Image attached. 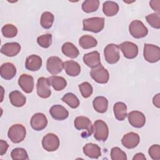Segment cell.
Returning <instances> with one entry per match:
<instances>
[{"instance_id":"8","label":"cell","mask_w":160,"mask_h":160,"mask_svg":"<svg viewBox=\"0 0 160 160\" xmlns=\"http://www.w3.org/2000/svg\"><path fill=\"white\" fill-rule=\"evenodd\" d=\"M90 75L96 82L99 84L107 83L109 79L108 71L101 64L92 68L90 71Z\"/></svg>"},{"instance_id":"42","label":"cell","mask_w":160,"mask_h":160,"mask_svg":"<svg viewBox=\"0 0 160 160\" xmlns=\"http://www.w3.org/2000/svg\"><path fill=\"white\" fill-rule=\"evenodd\" d=\"M159 4L160 1L159 0H152L149 2V5L151 7V8L155 11L157 12L158 14H159L160 12V9H159Z\"/></svg>"},{"instance_id":"14","label":"cell","mask_w":160,"mask_h":160,"mask_svg":"<svg viewBox=\"0 0 160 160\" xmlns=\"http://www.w3.org/2000/svg\"><path fill=\"white\" fill-rule=\"evenodd\" d=\"M30 124L34 130L41 131L44 129L48 124L47 118L43 113H36L32 116Z\"/></svg>"},{"instance_id":"21","label":"cell","mask_w":160,"mask_h":160,"mask_svg":"<svg viewBox=\"0 0 160 160\" xmlns=\"http://www.w3.org/2000/svg\"><path fill=\"white\" fill-rule=\"evenodd\" d=\"M83 61L88 67L94 68L101 64L100 54L96 51L85 54L83 56Z\"/></svg>"},{"instance_id":"18","label":"cell","mask_w":160,"mask_h":160,"mask_svg":"<svg viewBox=\"0 0 160 160\" xmlns=\"http://www.w3.org/2000/svg\"><path fill=\"white\" fill-rule=\"evenodd\" d=\"M21 50V46L18 42H7L3 44L1 48V52L6 56L12 57L17 55Z\"/></svg>"},{"instance_id":"35","label":"cell","mask_w":160,"mask_h":160,"mask_svg":"<svg viewBox=\"0 0 160 160\" xmlns=\"http://www.w3.org/2000/svg\"><path fill=\"white\" fill-rule=\"evenodd\" d=\"M1 31L5 38H12L17 35L18 29L12 24H7L2 28Z\"/></svg>"},{"instance_id":"7","label":"cell","mask_w":160,"mask_h":160,"mask_svg":"<svg viewBox=\"0 0 160 160\" xmlns=\"http://www.w3.org/2000/svg\"><path fill=\"white\" fill-rule=\"evenodd\" d=\"M104 54L108 63L116 64L120 59L119 46L115 44H108L104 49Z\"/></svg>"},{"instance_id":"22","label":"cell","mask_w":160,"mask_h":160,"mask_svg":"<svg viewBox=\"0 0 160 160\" xmlns=\"http://www.w3.org/2000/svg\"><path fill=\"white\" fill-rule=\"evenodd\" d=\"M84 154L92 159H98L101 155L100 147L94 143H88L83 147Z\"/></svg>"},{"instance_id":"1","label":"cell","mask_w":160,"mask_h":160,"mask_svg":"<svg viewBox=\"0 0 160 160\" xmlns=\"http://www.w3.org/2000/svg\"><path fill=\"white\" fill-rule=\"evenodd\" d=\"M82 30L98 33L101 31L104 27V18L93 17L84 19L82 21Z\"/></svg>"},{"instance_id":"43","label":"cell","mask_w":160,"mask_h":160,"mask_svg":"<svg viewBox=\"0 0 160 160\" xmlns=\"http://www.w3.org/2000/svg\"><path fill=\"white\" fill-rule=\"evenodd\" d=\"M153 104L158 108H160V94H158L154 96L152 99Z\"/></svg>"},{"instance_id":"29","label":"cell","mask_w":160,"mask_h":160,"mask_svg":"<svg viewBox=\"0 0 160 160\" xmlns=\"http://www.w3.org/2000/svg\"><path fill=\"white\" fill-rule=\"evenodd\" d=\"M62 53L68 58H76L79 56V52L78 49L70 42H66L63 44L61 48Z\"/></svg>"},{"instance_id":"5","label":"cell","mask_w":160,"mask_h":160,"mask_svg":"<svg viewBox=\"0 0 160 160\" xmlns=\"http://www.w3.org/2000/svg\"><path fill=\"white\" fill-rule=\"evenodd\" d=\"M143 55L145 60L148 62H157L160 59V48L154 44H144Z\"/></svg>"},{"instance_id":"33","label":"cell","mask_w":160,"mask_h":160,"mask_svg":"<svg viewBox=\"0 0 160 160\" xmlns=\"http://www.w3.org/2000/svg\"><path fill=\"white\" fill-rule=\"evenodd\" d=\"M99 0H86L82 4V9L84 12L91 13L96 11L99 8Z\"/></svg>"},{"instance_id":"41","label":"cell","mask_w":160,"mask_h":160,"mask_svg":"<svg viewBox=\"0 0 160 160\" xmlns=\"http://www.w3.org/2000/svg\"><path fill=\"white\" fill-rule=\"evenodd\" d=\"M9 145L6 141L2 139L0 140V155L3 156L7 151Z\"/></svg>"},{"instance_id":"23","label":"cell","mask_w":160,"mask_h":160,"mask_svg":"<svg viewBox=\"0 0 160 160\" xmlns=\"http://www.w3.org/2000/svg\"><path fill=\"white\" fill-rule=\"evenodd\" d=\"M64 69L68 76L72 77L78 76L81 72V66L79 63L72 60L64 62Z\"/></svg>"},{"instance_id":"3","label":"cell","mask_w":160,"mask_h":160,"mask_svg":"<svg viewBox=\"0 0 160 160\" xmlns=\"http://www.w3.org/2000/svg\"><path fill=\"white\" fill-rule=\"evenodd\" d=\"M26 135L25 127L20 124L11 126L8 132V136L14 143H19L22 141Z\"/></svg>"},{"instance_id":"26","label":"cell","mask_w":160,"mask_h":160,"mask_svg":"<svg viewBox=\"0 0 160 160\" xmlns=\"http://www.w3.org/2000/svg\"><path fill=\"white\" fill-rule=\"evenodd\" d=\"M115 118L119 121H124L127 116V106L122 102H117L113 106Z\"/></svg>"},{"instance_id":"39","label":"cell","mask_w":160,"mask_h":160,"mask_svg":"<svg viewBox=\"0 0 160 160\" xmlns=\"http://www.w3.org/2000/svg\"><path fill=\"white\" fill-rule=\"evenodd\" d=\"M38 44L44 48H49L52 43V35L51 34H46L40 36L37 39Z\"/></svg>"},{"instance_id":"19","label":"cell","mask_w":160,"mask_h":160,"mask_svg":"<svg viewBox=\"0 0 160 160\" xmlns=\"http://www.w3.org/2000/svg\"><path fill=\"white\" fill-rule=\"evenodd\" d=\"M42 63V59L40 56L36 54H32L27 57L25 67L29 71H36L41 68Z\"/></svg>"},{"instance_id":"12","label":"cell","mask_w":160,"mask_h":160,"mask_svg":"<svg viewBox=\"0 0 160 160\" xmlns=\"http://www.w3.org/2000/svg\"><path fill=\"white\" fill-rule=\"evenodd\" d=\"M36 88L38 95L41 98H48L51 94L50 85L48 78H45L44 77L38 78Z\"/></svg>"},{"instance_id":"6","label":"cell","mask_w":160,"mask_h":160,"mask_svg":"<svg viewBox=\"0 0 160 160\" xmlns=\"http://www.w3.org/2000/svg\"><path fill=\"white\" fill-rule=\"evenodd\" d=\"M129 31L131 35L136 39L145 37L148 33V29L139 20L132 21L129 26Z\"/></svg>"},{"instance_id":"31","label":"cell","mask_w":160,"mask_h":160,"mask_svg":"<svg viewBox=\"0 0 160 160\" xmlns=\"http://www.w3.org/2000/svg\"><path fill=\"white\" fill-rule=\"evenodd\" d=\"M54 19V16L51 12L49 11H45L42 14L41 16V25L44 29H49L51 28L53 24Z\"/></svg>"},{"instance_id":"17","label":"cell","mask_w":160,"mask_h":160,"mask_svg":"<svg viewBox=\"0 0 160 160\" xmlns=\"http://www.w3.org/2000/svg\"><path fill=\"white\" fill-rule=\"evenodd\" d=\"M49 113L53 119L58 121L64 120L69 116L68 111L59 104L53 105L49 109Z\"/></svg>"},{"instance_id":"4","label":"cell","mask_w":160,"mask_h":160,"mask_svg":"<svg viewBox=\"0 0 160 160\" xmlns=\"http://www.w3.org/2000/svg\"><path fill=\"white\" fill-rule=\"evenodd\" d=\"M94 137L97 141H105L109 135V129L106 123L102 120L95 121L92 125Z\"/></svg>"},{"instance_id":"28","label":"cell","mask_w":160,"mask_h":160,"mask_svg":"<svg viewBox=\"0 0 160 160\" xmlns=\"http://www.w3.org/2000/svg\"><path fill=\"white\" fill-rule=\"evenodd\" d=\"M93 108L96 111L99 113H104L108 107V101L104 96H97L92 101Z\"/></svg>"},{"instance_id":"10","label":"cell","mask_w":160,"mask_h":160,"mask_svg":"<svg viewBox=\"0 0 160 160\" xmlns=\"http://www.w3.org/2000/svg\"><path fill=\"white\" fill-rule=\"evenodd\" d=\"M119 48H120L124 56L127 59H134L138 54V46L132 42H123L119 44Z\"/></svg>"},{"instance_id":"38","label":"cell","mask_w":160,"mask_h":160,"mask_svg":"<svg viewBox=\"0 0 160 160\" xmlns=\"http://www.w3.org/2000/svg\"><path fill=\"white\" fill-rule=\"evenodd\" d=\"M111 158L112 160H126V154L118 147H114L111 150Z\"/></svg>"},{"instance_id":"30","label":"cell","mask_w":160,"mask_h":160,"mask_svg":"<svg viewBox=\"0 0 160 160\" xmlns=\"http://www.w3.org/2000/svg\"><path fill=\"white\" fill-rule=\"evenodd\" d=\"M79 44L83 49H88L96 46L98 41L94 37L90 35H84L79 38Z\"/></svg>"},{"instance_id":"24","label":"cell","mask_w":160,"mask_h":160,"mask_svg":"<svg viewBox=\"0 0 160 160\" xmlns=\"http://www.w3.org/2000/svg\"><path fill=\"white\" fill-rule=\"evenodd\" d=\"M9 98L11 104L15 107H22L23 106L26 101V98L19 91H13L10 92L9 95Z\"/></svg>"},{"instance_id":"11","label":"cell","mask_w":160,"mask_h":160,"mask_svg":"<svg viewBox=\"0 0 160 160\" xmlns=\"http://www.w3.org/2000/svg\"><path fill=\"white\" fill-rule=\"evenodd\" d=\"M46 68L49 73L56 75L62 71L64 68V62L59 57L51 56L47 60Z\"/></svg>"},{"instance_id":"2","label":"cell","mask_w":160,"mask_h":160,"mask_svg":"<svg viewBox=\"0 0 160 160\" xmlns=\"http://www.w3.org/2000/svg\"><path fill=\"white\" fill-rule=\"evenodd\" d=\"M74 124L75 128L78 130H83L81 134V136L84 138H86L90 136L93 132L92 124L90 119L86 116H78L76 118Z\"/></svg>"},{"instance_id":"32","label":"cell","mask_w":160,"mask_h":160,"mask_svg":"<svg viewBox=\"0 0 160 160\" xmlns=\"http://www.w3.org/2000/svg\"><path fill=\"white\" fill-rule=\"evenodd\" d=\"M61 100L71 108L75 109L79 106V100L73 93L68 92L63 96Z\"/></svg>"},{"instance_id":"40","label":"cell","mask_w":160,"mask_h":160,"mask_svg":"<svg viewBox=\"0 0 160 160\" xmlns=\"http://www.w3.org/2000/svg\"><path fill=\"white\" fill-rule=\"evenodd\" d=\"M148 153L150 157L154 160L160 159V146L159 144L152 145L148 150Z\"/></svg>"},{"instance_id":"37","label":"cell","mask_w":160,"mask_h":160,"mask_svg":"<svg viewBox=\"0 0 160 160\" xmlns=\"http://www.w3.org/2000/svg\"><path fill=\"white\" fill-rule=\"evenodd\" d=\"M79 88L81 95L84 98H88L92 94L93 89L92 86L88 82H84L79 85Z\"/></svg>"},{"instance_id":"25","label":"cell","mask_w":160,"mask_h":160,"mask_svg":"<svg viewBox=\"0 0 160 160\" xmlns=\"http://www.w3.org/2000/svg\"><path fill=\"white\" fill-rule=\"evenodd\" d=\"M49 85L51 86L54 90L57 91L63 90L67 86L66 79L58 76H51L48 78Z\"/></svg>"},{"instance_id":"27","label":"cell","mask_w":160,"mask_h":160,"mask_svg":"<svg viewBox=\"0 0 160 160\" xmlns=\"http://www.w3.org/2000/svg\"><path fill=\"white\" fill-rule=\"evenodd\" d=\"M119 9L118 4L114 1H107L102 4V11L108 17L115 16L118 12Z\"/></svg>"},{"instance_id":"16","label":"cell","mask_w":160,"mask_h":160,"mask_svg":"<svg viewBox=\"0 0 160 160\" xmlns=\"http://www.w3.org/2000/svg\"><path fill=\"white\" fill-rule=\"evenodd\" d=\"M140 138L138 134L130 132L126 134L121 139L122 144L128 149H133L139 143Z\"/></svg>"},{"instance_id":"44","label":"cell","mask_w":160,"mask_h":160,"mask_svg":"<svg viewBox=\"0 0 160 160\" xmlns=\"http://www.w3.org/2000/svg\"><path fill=\"white\" fill-rule=\"evenodd\" d=\"M132 159L133 160H146V158L143 153L138 152L134 155V156L132 158Z\"/></svg>"},{"instance_id":"9","label":"cell","mask_w":160,"mask_h":160,"mask_svg":"<svg viewBox=\"0 0 160 160\" xmlns=\"http://www.w3.org/2000/svg\"><path fill=\"white\" fill-rule=\"evenodd\" d=\"M59 139L53 133H48L42 139V146L44 149L48 152L57 150L59 146Z\"/></svg>"},{"instance_id":"13","label":"cell","mask_w":160,"mask_h":160,"mask_svg":"<svg viewBox=\"0 0 160 160\" xmlns=\"http://www.w3.org/2000/svg\"><path fill=\"white\" fill-rule=\"evenodd\" d=\"M128 121L130 124L136 128H141L145 125L146 118L144 114L138 111H132L128 114Z\"/></svg>"},{"instance_id":"20","label":"cell","mask_w":160,"mask_h":160,"mask_svg":"<svg viewBox=\"0 0 160 160\" xmlns=\"http://www.w3.org/2000/svg\"><path fill=\"white\" fill-rule=\"evenodd\" d=\"M16 74V68L11 62H5L1 66L0 74L1 76L6 79L10 80L12 79Z\"/></svg>"},{"instance_id":"34","label":"cell","mask_w":160,"mask_h":160,"mask_svg":"<svg viewBox=\"0 0 160 160\" xmlns=\"http://www.w3.org/2000/svg\"><path fill=\"white\" fill-rule=\"evenodd\" d=\"M11 156L13 160L29 159L27 151L21 148H17L12 149L11 152Z\"/></svg>"},{"instance_id":"36","label":"cell","mask_w":160,"mask_h":160,"mask_svg":"<svg viewBox=\"0 0 160 160\" xmlns=\"http://www.w3.org/2000/svg\"><path fill=\"white\" fill-rule=\"evenodd\" d=\"M146 19L148 24L152 28L156 29L160 28V15L159 14L154 12L150 14L146 17Z\"/></svg>"},{"instance_id":"15","label":"cell","mask_w":160,"mask_h":160,"mask_svg":"<svg viewBox=\"0 0 160 160\" xmlns=\"http://www.w3.org/2000/svg\"><path fill=\"white\" fill-rule=\"evenodd\" d=\"M18 84L26 93H31L34 89V79L31 75L22 74L19 78Z\"/></svg>"}]
</instances>
